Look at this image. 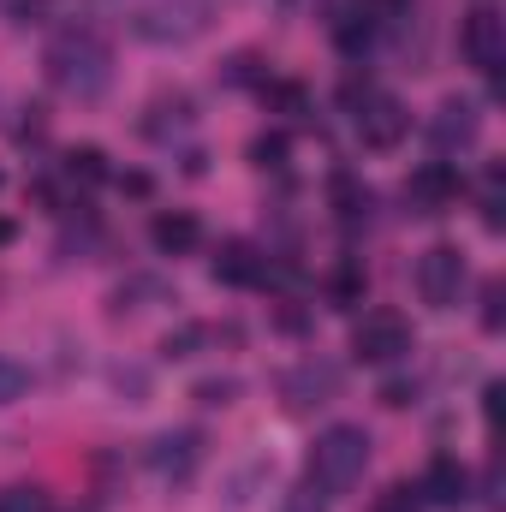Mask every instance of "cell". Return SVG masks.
<instances>
[{
	"label": "cell",
	"instance_id": "1",
	"mask_svg": "<svg viewBox=\"0 0 506 512\" xmlns=\"http://www.w3.org/2000/svg\"><path fill=\"white\" fill-rule=\"evenodd\" d=\"M48 84L60 96H78V102L108 96V84H114V48L96 30H60L48 42Z\"/></svg>",
	"mask_w": 506,
	"mask_h": 512
},
{
	"label": "cell",
	"instance_id": "2",
	"mask_svg": "<svg viewBox=\"0 0 506 512\" xmlns=\"http://www.w3.org/2000/svg\"><path fill=\"white\" fill-rule=\"evenodd\" d=\"M126 30L137 42H155V48H179V42H197L209 24H215V6L209 0H114Z\"/></svg>",
	"mask_w": 506,
	"mask_h": 512
},
{
	"label": "cell",
	"instance_id": "3",
	"mask_svg": "<svg viewBox=\"0 0 506 512\" xmlns=\"http://www.w3.org/2000/svg\"><path fill=\"white\" fill-rule=\"evenodd\" d=\"M364 465H370V435L358 423H334V429L316 435V447L304 459V483L328 501V495H346L364 477Z\"/></svg>",
	"mask_w": 506,
	"mask_h": 512
},
{
	"label": "cell",
	"instance_id": "4",
	"mask_svg": "<svg viewBox=\"0 0 506 512\" xmlns=\"http://www.w3.org/2000/svg\"><path fill=\"white\" fill-rule=\"evenodd\" d=\"M411 346H417V340H411V322H405L399 310H370V316L352 328V358H358V364H399Z\"/></svg>",
	"mask_w": 506,
	"mask_h": 512
},
{
	"label": "cell",
	"instance_id": "5",
	"mask_svg": "<svg viewBox=\"0 0 506 512\" xmlns=\"http://www.w3.org/2000/svg\"><path fill=\"white\" fill-rule=\"evenodd\" d=\"M459 286H465V256H459V245H429V251L417 256V292H423V304L453 310L459 304Z\"/></svg>",
	"mask_w": 506,
	"mask_h": 512
},
{
	"label": "cell",
	"instance_id": "6",
	"mask_svg": "<svg viewBox=\"0 0 506 512\" xmlns=\"http://www.w3.org/2000/svg\"><path fill=\"white\" fill-rule=\"evenodd\" d=\"M459 48H465V60L477 66V72H501L506 60V18L495 6H477V12H465V24H459Z\"/></svg>",
	"mask_w": 506,
	"mask_h": 512
},
{
	"label": "cell",
	"instance_id": "7",
	"mask_svg": "<svg viewBox=\"0 0 506 512\" xmlns=\"http://www.w3.org/2000/svg\"><path fill=\"white\" fill-rule=\"evenodd\" d=\"M340 393V370L334 364H322V358H310V364H298V370H286L280 376V399H286V417H310L316 405H328Z\"/></svg>",
	"mask_w": 506,
	"mask_h": 512
},
{
	"label": "cell",
	"instance_id": "8",
	"mask_svg": "<svg viewBox=\"0 0 506 512\" xmlns=\"http://www.w3.org/2000/svg\"><path fill=\"white\" fill-rule=\"evenodd\" d=\"M405 131H411L405 102H393V96H381V90L358 108V143H364V149H376V155L399 149V143H405Z\"/></svg>",
	"mask_w": 506,
	"mask_h": 512
},
{
	"label": "cell",
	"instance_id": "9",
	"mask_svg": "<svg viewBox=\"0 0 506 512\" xmlns=\"http://www.w3.org/2000/svg\"><path fill=\"white\" fill-rule=\"evenodd\" d=\"M197 465H203V435L197 429H167V435L149 441V471L161 483H185Z\"/></svg>",
	"mask_w": 506,
	"mask_h": 512
},
{
	"label": "cell",
	"instance_id": "10",
	"mask_svg": "<svg viewBox=\"0 0 506 512\" xmlns=\"http://www.w3.org/2000/svg\"><path fill=\"white\" fill-rule=\"evenodd\" d=\"M453 197H459V167H453V161H423V167L405 179V203H411L417 215H441Z\"/></svg>",
	"mask_w": 506,
	"mask_h": 512
},
{
	"label": "cell",
	"instance_id": "11",
	"mask_svg": "<svg viewBox=\"0 0 506 512\" xmlns=\"http://www.w3.org/2000/svg\"><path fill=\"white\" fill-rule=\"evenodd\" d=\"M209 274H215L221 286H256V280L268 274V256L256 251L251 239H227L221 251L209 256Z\"/></svg>",
	"mask_w": 506,
	"mask_h": 512
},
{
	"label": "cell",
	"instance_id": "12",
	"mask_svg": "<svg viewBox=\"0 0 506 512\" xmlns=\"http://www.w3.org/2000/svg\"><path fill=\"white\" fill-rule=\"evenodd\" d=\"M477 131H483V120H477V108H471V102H441V108H435V120H429V143H435L441 155H453V149H471V143H477Z\"/></svg>",
	"mask_w": 506,
	"mask_h": 512
},
{
	"label": "cell",
	"instance_id": "13",
	"mask_svg": "<svg viewBox=\"0 0 506 512\" xmlns=\"http://www.w3.org/2000/svg\"><path fill=\"white\" fill-rule=\"evenodd\" d=\"M417 495H423V507H465V501H471V471L441 453V459L429 465V477L417 483Z\"/></svg>",
	"mask_w": 506,
	"mask_h": 512
},
{
	"label": "cell",
	"instance_id": "14",
	"mask_svg": "<svg viewBox=\"0 0 506 512\" xmlns=\"http://www.w3.org/2000/svg\"><path fill=\"white\" fill-rule=\"evenodd\" d=\"M149 239H155L161 256H191L203 245V221H197L191 209H161V215L149 221Z\"/></svg>",
	"mask_w": 506,
	"mask_h": 512
},
{
	"label": "cell",
	"instance_id": "15",
	"mask_svg": "<svg viewBox=\"0 0 506 512\" xmlns=\"http://www.w3.org/2000/svg\"><path fill=\"white\" fill-rule=\"evenodd\" d=\"M191 120H197V102H191L185 90H161V96L149 102V114H143V137L167 143L173 131H191Z\"/></svg>",
	"mask_w": 506,
	"mask_h": 512
},
{
	"label": "cell",
	"instance_id": "16",
	"mask_svg": "<svg viewBox=\"0 0 506 512\" xmlns=\"http://www.w3.org/2000/svg\"><path fill=\"white\" fill-rule=\"evenodd\" d=\"M334 215H340V227H358V221H370V209H376V197H370V185L358 179V173H334Z\"/></svg>",
	"mask_w": 506,
	"mask_h": 512
},
{
	"label": "cell",
	"instance_id": "17",
	"mask_svg": "<svg viewBox=\"0 0 506 512\" xmlns=\"http://www.w3.org/2000/svg\"><path fill=\"white\" fill-rule=\"evenodd\" d=\"M66 179L72 185H102V179H114V167H108V155L96 149V143H78V149H66Z\"/></svg>",
	"mask_w": 506,
	"mask_h": 512
},
{
	"label": "cell",
	"instance_id": "18",
	"mask_svg": "<svg viewBox=\"0 0 506 512\" xmlns=\"http://www.w3.org/2000/svg\"><path fill=\"white\" fill-rule=\"evenodd\" d=\"M328 304H334V310H358V304H364V268H358V262H340V268H334Z\"/></svg>",
	"mask_w": 506,
	"mask_h": 512
},
{
	"label": "cell",
	"instance_id": "19",
	"mask_svg": "<svg viewBox=\"0 0 506 512\" xmlns=\"http://www.w3.org/2000/svg\"><path fill=\"white\" fill-rule=\"evenodd\" d=\"M30 393V364H18L12 352H0V405H18Z\"/></svg>",
	"mask_w": 506,
	"mask_h": 512
},
{
	"label": "cell",
	"instance_id": "20",
	"mask_svg": "<svg viewBox=\"0 0 506 512\" xmlns=\"http://www.w3.org/2000/svg\"><path fill=\"white\" fill-rule=\"evenodd\" d=\"M108 382H114V393L131 399V405H143V399H149V370H143V364H114V370H108Z\"/></svg>",
	"mask_w": 506,
	"mask_h": 512
},
{
	"label": "cell",
	"instance_id": "21",
	"mask_svg": "<svg viewBox=\"0 0 506 512\" xmlns=\"http://www.w3.org/2000/svg\"><path fill=\"white\" fill-rule=\"evenodd\" d=\"M197 346H209V328L203 322H185L161 340V358H197Z\"/></svg>",
	"mask_w": 506,
	"mask_h": 512
},
{
	"label": "cell",
	"instance_id": "22",
	"mask_svg": "<svg viewBox=\"0 0 506 512\" xmlns=\"http://www.w3.org/2000/svg\"><path fill=\"white\" fill-rule=\"evenodd\" d=\"M483 227H489V233H501V227H506V197H501V167H489V173H483Z\"/></svg>",
	"mask_w": 506,
	"mask_h": 512
},
{
	"label": "cell",
	"instance_id": "23",
	"mask_svg": "<svg viewBox=\"0 0 506 512\" xmlns=\"http://www.w3.org/2000/svg\"><path fill=\"white\" fill-rule=\"evenodd\" d=\"M54 501L36 489V483H12V489H0V512H48Z\"/></svg>",
	"mask_w": 506,
	"mask_h": 512
},
{
	"label": "cell",
	"instance_id": "24",
	"mask_svg": "<svg viewBox=\"0 0 506 512\" xmlns=\"http://www.w3.org/2000/svg\"><path fill=\"white\" fill-rule=\"evenodd\" d=\"M286 149H292V143H286L280 131H262V137L251 143V161L262 167V173H280V167H286Z\"/></svg>",
	"mask_w": 506,
	"mask_h": 512
},
{
	"label": "cell",
	"instance_id": "25",
	"mask_svg": "<svg viewBox=\"0 0 506 512\" xmlns=\"http://www.w3.org/2000/svg\"><path fill=\"white\" fill-rule=\"evenodd\" d=\"M268 477H274V471H268L262 459H251V465L227 483V507H251V489H256V483H268Z\"/></svg>",
	"mask_w": 506,
	"mask_h": 512
},
{
	"label": "cell",
	"instance_id": "26",
	"mask_svg": "<svg viewBox=\"0 0 506 512\" xmlns=\"http://www.w3.org/2000/svg\"><path fill=\"white\" fill-rule=\"evenodd\" d=\"M262 96H268L280 114H304V108H310V90H304V84H292V78H280V84H262Z\"/></svg>",
	"mask_w": 506,
	"mask_h": 512
},
{
	"label": "cell",
	"instance_id": "27",
	"mask_svg": "<svg viewBox=\"0 0 506 512\" xmlns=\"http://www.w3.org/2000/svg\"><path fill=\"white\" fill-rule=\"evenodd\" d=\"M370 512H423V495H417V483H393V489H381L376 507Z\"/></svg>",
	"mask_w": 506,
	"mask_h": 512
},
{
	"label": "cell",
	"instance_id": "28",
	"mask_svg": "<svg viewBox=\"0 0 506 512\" xmlns=\"http://www.w3.org/2000/svg\"><path fill=\"white\" fill-rule=\"evenodd\" d=\"M233 393H239L233 376H209V382L191 387V399H197V405H209V411H215V405H233Z\"/></svg>",
	"mask_w": 506,
	"mask_h": 512
},
{
	"label": "cell",
	"instance_id": "29",
	"mask_svg": "<svg viewBox=\"0 0 506 512\" xmlns=\"http://www.w3.org/2000/svg\"><path fill=\"white\" fill-rule=\"evenodd\" d=\"M161 292H167L161 280H126V286H120V292H114L108 304H114V316H126V310H131V298H161Z\"/></svg>",
	"mask_w": 506,
	"mask_h": 512
},
{
	"label": "cell",
	"instance_id": "30",
	"mask_svg": "<svg viewBox=\"0 0 506 512\" xmlns=\"http://www.w3.org/2000/svg\"><path fill=\"white\" fill-rule=\"evenodd\" d=\"M501 304H506L501 280H489V286H483V328H489V334H501Z\"/></svg>",
	"mask_w": 506,
	"mask_h": 512
},
{
	"label": "cell",
	"instance_id": "31",
	"mask_svg": "<svg viewBox=\"0 0 506 512\" xmlns=\"http://www.w3.org/2000/svg\"><path fill=\"white\" fill-rule=\"evenodd\" d=\"M381 405H387V411H405V405H417V382H387V387H381Z\"/></svg>",
	"mask_w": 506,
	"mask_h": 512
},
{
	"label": "cell",
	"instance_id": "32",
	"mask_svg": "<svg viewBox=\"0 0 506 512\" xmlns=\"http://www.w3.org/2000/svg\"><path fill=\"white\" fill-rule=\"evenodd\" d=\"M227 84H256V54H233L227 60Z\"/></svg>",
	"mask_w": 506,
	"mask_h": 512
},
{
	"label": "cell",
	"instance_id": "33",
	"mask_svg": "<svg viewBox=\"0 0 506 512\" xmlns=\"http://www.w3.org/2000/svg\"><path fill=\"white\" fill-rule=\"evenodd\" d=\"M114 185L126 191V197H149L155 185H149V173H114Z\"/></svg>",
	"mask_w": 506,
	"mask_h": 512
},
{
	"label": "cell",
	"instance_id": "34",
	"mask_svg": "<svg viewBox=\"0 0 506 512\" xmlns=\"http://www.w3.org/2000/svg\"><path fill=\"white\" fill-rule=\"evenodd\" d=\"M286 512H322V495H316V489L304 483V489H298V495L286 501Z\"/></svg>",
	"mask_w": 506,
	"mask_h": 512
},
{
	"label": "cell",
	"instance_id": "35",
	"mask_svg": "<svg viewBox=\"0 0 506 512\" xmlns=\"http://www.w3.org/2000/svg\"><path fill=\"white\" fill-rule=\"evenodd\" d=\"M36 12H42V0H12V18H18V24H30Z\"/></svg>",
	"mask_w": 506,
	"mask_h": 512
},
{
	"label": "cell",
	"instance_id": "36",
	"mask_svg": "<svg viewBox=\"0 0 506 512\" xmlns=\"http://www.w3.org/2000/svg\"><path fill=\"white\" fill-rule=\"evenodd\" d=\"M280 328L286 334H304V310H280Z\"/></svg>",
	"mask_w": 506,
	"mask_h": 512
},
{
	"label": "cell",
	"instance_id": "37",
	"mask_svg": "<svg viewBox=\"0 0 506 512\" xmlns=\"http://www.w3.org/2000/svg\"><path fill=\"white\" fill-rule=\"evenodd\" d=\"M483 417H489V423L501 417V387H489V393H483Z\"/></svg>",
	"mask_w": 506,
	"mask_h": 512
},
{
	"label": "cell",
	"instance_id": "38",
	"mask_svg": "<svg viewBox=\"0 0 506 512\" xmlns=\"http://www.w3.org/2000/svg\"><path fill=\"white\" fill-rule=\"evenodd\" d=\"M12 233H18V227H12V221H0V245H12Z\"/></svg>",
	"mask_w": 506,
	"mask_h": 512
}]
</instances>
